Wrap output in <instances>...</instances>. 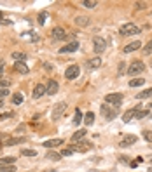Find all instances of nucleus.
<instances>
[{"instance_id": "33", "label": "nucleus", "mask_w": 152, "mask_h": 172, "mask_svg": "<svg viewBox=\"0 0 152 172\" xmlns=\"http://www.w3.org/2000/svg\"><path fill=\"white\" fill-rule=\"evenodd\" d=\"M126 71V63H119V70H117V77H122Z\"/></svg>"}, {"instance_id": "27", "label": "nucleus", "mask_w": 152, "mask_h": 172, "mask_svg": "<svg viewBox=\"0 0 152 172\" xmlns=\"http://www.w3.org/2000/svg\"><path fill=\"white\" fill-rule=\"evenodd\" d=\"M86 125H93L94 124V113L93 111H89V113H86V118H84Z\"/></svg>"}, {"instance_id": "43", "label": "nucleus", "mask_w": 152, "mask_h": 172, "mask_svg": "<svg viewBox=\"0 0 152 172\" xmlns=\"http://www.w3.org/2000/svg\"><path fill=\"white\" fill-rule=\"evenodd\" d=\"M0 23H4V24H9V19H5L4 16H2V12H0Z\"/></svg>"}, {"instance_id": "10", "label": "nucleus", "mask_w": 152, "mask_h": 172, "mask_svg": "<svg viewBox=\"0 0 152 172\" xmlns=\"http://www.w3.org/2000/svg\"><path fill=\"white\" fill-rule=\"evenodd\" d=\"M72 150H74V153H75V151H79V153L89 151V150H91V143H88V141H81V143H77V144L74 146Z\"/></svg>"}, {"instance_id": "19", "label": "nucleus", "mask_w": 152, "mask_h": 172, "mask_svg": "<svg viewBox=\"0 0 152 172\" xmlns=\"http://www.w3.org/2000/svg\"><path fill=\"white\" fill-rule=\"evenodd\" d=\"M74 21H75L77 26H84V28L89 26V18H88V16H77Z\"/></svg>"}, {"instance_id": "20", "label": "nucleus", "mask_w": 152, "mask_h": 172, "mask_svg": "<svg viewBox=\"0 0 152 172\" xmlns=\"http://www.w3.org/2000/svg\"><path fill=\"white\" fill-rule=\"evenodd\" d=\"M11 57L14 59V63H25L28 56L25 52H12V54H11Z\"/></svg>"}, {"instance_id": "22", "label": "nucleus", "mask_w": 152, "mask_h": 172, "mask_svg": "<svg viewBox=\"0 0 152 172\" xmlns=\"http://www.w3.org/2000/svg\"><path fill=\"white\" fill-rule=\"evenodd\" d=\"M14 163H16L14 157H4V158H0V167H9V165H14Z\"/></svg>"}, {"instance_id": "15", "label": "nucleus", "mask_w": 152, "mask_h": 172, "mask_svg": "<svg viewBox=\"0 0 152 172\" xmlns=\"http://www.w3.org/2000/svg\"><path fill=\"white\" fill-rule=\"evenodd\" d=\"M77 49H79V44H77V42H72V44H68V45H65V47H61V49H59V52H61V54H67V52H75Z\"/></svg>"}, {"instance_id": "5", "label": "nucleus", "mask_w": 152, "mask_h": 172, "mask_svg": "<svg viewBox=\"0 0 152 172\" xmlns=\"http://www.w3.org/2000/svg\"><path fill=\"white\" fill-rule=\"evenodd\" d=\"M105 101H107V104H114L117 108V106L121 104L122 103V94H107V96H105Z\"/></svg>"}, {"instance_id": "39", "label": "nucleus", "mask_w": 152, "mask_h": 172, "mask_svg": "<svg viewBox=\"0 0 152 172\" xmlns=\"http://www.w3.org/2000/svg\"><path fill=\"white\" fill-rule=\"evenodd\" d=\"M45 18H47V14H45V12H40V14H39V23H40V24H44V23H45Z\"/></svg>"}, {"instance_id": "8", "label": "nucleus", "mask_w": 152, "mask_h": 172, "mask_svg": "<svg viewBox=\"0 0 152 172\" xmlns=\"http://www.w3.org/2000/svg\"><path fill=\"white\" fill-rule=\"evenodd\" d=\"M58 89H59L58 82H56V80H49V82L45 84V94H49V96H54V94L58 92Z\"/></svg>"}, {"instance_id": "26", "label": "nucleus", "mask_w": 152, "mask_h": 172, "mask_svg": "<svg viewBox=\"0 0 152 172\" xmlns=\"http://www.w3.org/2000/svg\"><path fill=\"white\" fill-rule=\"evenodd\" d=\"M143 84H145L143 78H131L130 80V87H142Z\"/></svg>"}, {"instance_id": "11", "label": "nucleus", "mask_w": 152, "mask_h": 172, "mask_svg": "<svg viewBox=\"0 0 152 172\" xmlns=\"http://www.w3.org/2000/svg\"><path fill=\"white\" fill-rule=\"evenodd\" d=\"M136 49H142V42L140 40H135V42H131V44H128V45H124V51L126 54H130V52H135Z\"/></svg>"}, {"instance_id": "29", "label": "nucleus", "mask_w": 152, "mask_h": 172, "mask_svg": "<svg viewBox=\"0 0 152 172\" xmlns=\"http://www.w3.org/2000/svg\"><path fill=\"white\" fill-rule=\"evenodd\" d=\"M11 99H12V104H21V103H23V96L19 92L12 94V97H11Z\"/></svg>"}, {"instance_id": "34", "label": "nucleus", "mask_w": 152, "mask_h": 172, "mask_svg": "<svg viewBox=\"0 0 152 172\" xmlns=\"http://www.w3.org/2000/svg\"><path fill=\"white\" fill-rule=\"evenodd\" d=\"M143 139L147 143H152V130H143Z\"/></svg>"}, {"instance_id": "1", "label": "nucleus", "mask_w": 152, "mask_h": 172, "mask_svg": "<svg viewBox=\"0 0 152 172\" xmlns=\"http://www.w3.org/2000/svg\"><path fill=\"white\" fill-rule=\"evenodd\" d=\"M119 33L124 37H131V35H138L140 33V28L135 24V23H126V24H122L121 28H119Z\"/></svg>"}, {"instance_id": "31", "label": "nucleus", "mask_w": 152, "mask_h": 172, "mask_svg": "<svg viewBox=\"0 0 152 172\" xmlns=\"http://www.w3.org/2000/svg\"><path fill=\"white\" fill-rule=\"evenodd\" d=\"M81 122H82V113H81V110L77 108V110H75V118H74V124L79 125Z\"/></svg>"}, {"instance_id": "9", "label": "nucleus", "mask_w": 152, "mask_h": 172, "mask_svg": "<svg viewBox=\"0 0 152 172\" xmlns=\"http://www.w3.org/2000/svg\"><path fill=\"white\" fill-rule=\"evenodd\" d=\"M51 35H53L54 40H65V38H67V31L63 30L61 26H56V28H53Z\"/></svg>"}, {"instance_id": "44", "label": "nucleus", "mask_w": 152, "mask_h": 172, "mask_svg": "<svg viewBox=\"0 0 152 172\" xmlns=\"http://www.w3.org/2000/svg\"><path fill=\"white\" fill-rule=\"evenodd\" d=\"M2 71H4V61L0 59V77H2Z\"/></svg>"}, {"instance_id": "42", "label": "nucleus", "mask_w": 152, "mask_h": 172, "mask_svg": "<svg viewBox=\"0 0 152 172\" xmlns=\"http://www.w3.org/2000/svg\"><path fill=\"white\" fill-rule=\"evenodd\" d=\"M7 94H9V90H5V89H0V99H2V97H5Z\"/></svg>"}, {"instance_id": "47", "label": "nucleus", "mask_w": 152, "mask_h": 172, "mask_svg": "<svg viewBox=\"0 0 152 172\" xmlns=\"http://www.w3.org/2000/svg\"><path fill=\"white\" fill-rule=\"evenodd\" d=\"M149 108H152V101H150V104H149Z\"/></svg>"}, {"instance_id": "24", "label": "nucleus", "mask_w": 152, "mask_h": 172, "mask_svg": "<svg viewBox=\"0 0 152 172\" xmlns=\"http://www.w3.org/2000/svg\"><path fill=\"white\" fill-rule=\"evenodd\" d=\"M45 158L53 160V162H58V160H61V153H58V151H49V153L45 155Z\"/></svg>"}, {"instance_id": "35", "label": "nucleus", "mask_w": 152, "mask_h": 172, "mask_svg": "<svg viewBox=\"0 0 152 172\" xmlns=\"http://www.w3.org/2000/svg\"><path fill=\"white\" fill-rule=\"evenodd\" d=\"M135 9H136V11L147 9V4H145V2H136V4H135Z\"/></svg>"}, {"instance_id": "38", "label": "nucleus", "mask_w": 152, "mask_h": 172, "mask_svg": "<svg viewBox=\"0 0 152 172\" xmlns=\"http://www.w3.org/2000/svg\"><path fill=\"white\" fill-rule=\"evenodd\" d=\"M147 115H149L147 110H140L138 113H136V118H143V117H147Z\"/></svg>"}, {"instance_id": "25", "label": "nucleus", "mask_w": 152, "mask_h": 172, "mask_svg": "<svg viewBox=\"0 0 152 172\" xmlns=\"http://www.w3.org/2000/svg\"><path fill=\"white\" fill-rule=\"evenodd\" d=\"M147 97H152V87L145 89V90H142V92L136 94V99H147Z\"/></svg>"}, {"instance_id": "36", "label": "nucleus", "mask_w": 152, "mask_h": 172, "mask_svg": "<svg viewBox=\"0 0 152 172\" xmlns=\"http://www.w3.org/2000/svg\"><path fill=\"white\" fill-rule=\"evenodd\" d=\"M143 54H147V56H149V54H152V40L145 45V47H143Z\"/></svg>"}, {"instance_id": "6", "label": "nucleus", "mask_w": 152, "mask_h": 172, "mask_svg": "<svg viewBox=\"0 0 152 172\" xmlns=\"http://www.w3.org/2000/svg\"><path fill=\"white\" fill-rule=\"evenodd\" d=\"M65 111H67V103H65V101L58 103V104H56V108L53 110V118L54 120H59L63 117V113H65Z\"/></svg>"}, {"instance_id": "23", "label": "nucleus", "mask_w": 152, "mask_h": 172, "mask_svg": "<svg viewBox=\"0 0 152 172\" xmlns=\"http://www.w3.org/2000/svg\"><path fill=\"white\" fill-rule=\"evenodd\" d=\"M86 134H88V132H86V129H81V130H77V132L74 134V136H72V141H74V143L81 141V139H84V137H86Z\"/></svg>"}, {"instance_id": "41", "label": "nucleus", "mask_w": 152, "mask_h": 172, "mask_svg": "<svg viewBox=\"0 0 152 172\" xmlns=\"http://www.w3.org/2000/svg\"><path fill=\"white\" fill-rule=\"evenodd\" d=\"M12 117V113H4V115H0V120H7Z\"/></svg>"}, {"instance_id": "13", "label": "nucleus", "mask_w": 152, "mask_h": 172, "mask_svg": "<svg viewBox=\"0 0 152 172\" xmlns=\"http://www.w3.org/2000/svg\"><path fill=\"white\" fill-rule=\"evenodd\" d=\"M136 141H138V137H136V136H133V134H130V136H126L124 139L121 141V146H122V148H126V146H131V144H135Z\"/></svg>"}, {"instance_id": "37", "label": "nucleus", "mask_w": 152, "mask_h": 172, "mask_svg": "<svg viewBox=\"0 0 152 172\" xmlns=\"http://www.w3.org/2000/svg\"><path fill=\"white\" fill-rule=\"evenodd\" d=\"M72 153H74V150H72V148H65V150L61 151V157H70Z\"/></svg>"}, {"instance_id": "46", "label": "nucleus", "mask_w": 152, "mask_h": 172, "mask_svg": "<svg viewBox=\"0 0 152 172\" xmlns=\"http://www.w3.org/2000/svg\"><path fill=\"white\" fill-rule=\"evenodd\" d=\"M44 172H56V170H53V169H51V170H44Z\"/></svg>"}, {"instance_id": "12", "label": "nucleus", "mask_w": 152, "mask_h": 172, "mask_svg": "<svg viewBox=\"0 0 152 172\" xmlns=\"http://www.w3.org/2000/svg\"><path fill=\"white\" fill-rule=\"evenodd\" d=\"M63 144V139H49V141H44L42 143V146H45L47 150H53V148H56V146H61Z\"/></svg>"}, {"instance_id": "32", "label": "nucleus", "mask_w": 152, "mask_h": 172, "mask_svg": "<svg viewBox=\"0 0 152 172\" xmlns=\"http://www.w3.org/2000/svg\"><path fill=\"white\" fill-rule=\"evenodd\" d=\"M11 84H12V82H11V78H2V77H0V87H2V89L9 87Z\"/></svg>"}, {"instance_id": "28", "label": "nucleus", "mask_w": 152, "mask_h": 172, "mask_svg": "<svg viewBox=\"0 0 152 172\" xmlns=\"http://www.w3.org/2000/svg\"><path fill=\"white\" fill-rule=\"evenodd\" d=\"M82 5L88 7V9H94L98 5V2H94V0H82Z\"/></svg>"}, {"instance_id": "21", "label": "nucleus", "mask_w": 152, "mask_h": 172, "mask_svg": "<svg viewBox=\"0 0 152 172\" xmlns=\"http://www.w3.org/2000/svg\"><path fill=\"white\" fill-rule=\"evenodd\" d=\"M100 66H102V59H100V57H93V59L88 61V68H89V70H96V68H100Z\"/></svg>"}, {"instance_id": "40", "label": "nucleus", "mask_w": 152, "mask_h": 172, "mask_svg": "<svg viewBox=\"0 0 152 172\" xmlns=\"http://www.w3.org/2000/svg\"><path fill=\"white\" fill-rule=\"evenodd\" d=\"M14 165H9V167H0V172H12Z\"/></svg>"}, {"instance_id": "45", "label": "nucleus", "mask_w": 152, "mask_h": 172, "mask_svg": "<svg viewBox=\"0 0 152 172\" xmlns=\"http://www.w3.org/2000/svg\"><path fill=\"white\" fill-rule=\"evenodd\" d=\"M2 106H4V101H2V99H0V108H2Z\"/></svg>"}, {"instance_id": "18", "label": "nucleus", "mask_w": 152, "mask_h": 172, "mask_svg": "<svg viewBox=\"0 0 152 172\" xmlns=\"http://www.w3.org/2000/svg\"><path fill=\"white\" fill-rule=\"evenodd\" d=\"M14 71H18V73H21V75H28L26 63H14Z\"/></svg>"}, {"instance_id": "4", "label": "nucleus", "mask_w": 152, "mask_h": 172, "mask_svg": "<svg viewBox=\"0 0 152 172\" xmlns=\"http://www.w3.org/2000/svg\"><path fill=\"white\" fill-rule=\"evenodd\" d=\"M93 45H94V52L96 54H102L103 51L107 49V42H105V38H102V37H94Z\"/></svg>"}, {"instance_id": "30", "label": "nucleus", "mask_w": 152, "mask_h": 172, "mask_svg": "<svg viewBox=\"0 0 152 172\" xmlns=\"http://www.w3.org/2000/svg\"><path fill=\"white\" fill-rule=\"evenodd\" d=\"M21 155H25V157H37V151L35 150H28V148H23Z\"/></svg>"}, {"instance_id": "2", "label": "nucleus", "mask_w": 152, "mask_h": 172, "mask_svg": "<svg viewBox=\"0 0 152 172\" xmlns=\"http://www.w3.org/2000/svg\"><path fill=\"white\" fill-rule=\"evenodd\" d=\"M143 70H145V64H143L142 61H133V63L130 64V66H128L126 73H128L130 77H135V75H140V73H142Z\"/></svg>"}, {"instance_id": "7", "label": "nucleus", "mask_w": 152, "mask_h": 172, "mask_svg": "<svg viewBox=\"0 0 152 172\" xmlns=\"http://www.w3.org/2000/svg\"><path fill=\"white\" fill-rule=\"evenodd\" d=\"M79 73H81L79 66H77V64H72V66H68V68H67V71H65V78H68V80H75L77 77H79Z\"/></svg>"}, {"instance_id": "17", "label": "nucleus", "mask_w": 152, "mask_h": 172, "mask_svg": "<svg viewBox=\"0 0 152 172\" xmlns=\"http://www.w3.org/2000/svg\"><path fill=\"white\" fill-rule=\"evenodd\" d=\"M140 111V108H133V110H128L124 115H122V120L124 122H130L131 118H136V113Z\"/></svg>"}, {"instance_id": "14", "label": "nucleus", "mask_w": 152, "mask_h": 172, "mask_svg": "<svg viewBox=\"0 0 152 172\" xmlns=\"http://www.w3.org/2000/svg\"><path fill=\"white\" fill-rule=\"evenodd\" d=\"M44 94H45V85L44 84H37L35 89H33V97L39 99V97H42Z\"/></svg>"}, {"instance_id": "16", "label": "nucleus", "mask_w": 152, "mask_h": 172, "mask_svg": "<svg viewBox=\"0 0 152 172\" xmlns=\"http://www.w3.org/2000/svg\"><path fill=\"white\" fill-rule=\"evenodd\" d=\"M26 143V137H11L7 141L4 143V146H14V144H23Z\"/></svg>"}, {"instance_id": "3", "label": "nucleus", "mask_w": 152, "mask_h": 172, "mask_svg": "<svg viewBox=\"0 0 152 172\" xmlns=\"http://www.w3.org/2000/svg\"><path fill=\"white\" fill-rule=\"evenodd\" d=\"M100 113H102L103 118L112 120V118H114V117L117 115V110H112L110 104H102V108H100Z\"/></svg>"}]
</instances>
